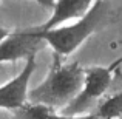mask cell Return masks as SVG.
Masks as SVG:
<instances>
[{
	"label": "cell",
	"instance_id": "10",
	"mask_svg": "<svg viewBox=\"0 0 122 119\" xmlns=\"http://www.w3.org/2000/svg\"><path fill=\"white\" fill-rule=\"evenodd\" d=\"M33 2L39 3L40 6H43L45 9H54V5H56V0H33Z\"/></svg>",
	"mask_w": 122,
	"mask_h": 119
},
{
	"label": "cell",
	"instance_id": "7",
	"mask_svg": "<svg viewBox=\"0 0 122 119\" xmlns=\"http://www.w3.org/2000/svg\"><path fill=\"white\" fill-rule=\"evenodd\" d=\"M99 119H122V91L105 96L93 110Z\"/></svg>",
	"mask_w": 122,
	"mask_h": 119
},
{
	"label": "cell",
	"instance_id": "3",
	"mask_svg": "<svg viewBox=\"0 0 122 119\" xmlns=\"http://www.w3.org/2000/svg\"><path fill=\"white\" fill-rule=\"evenodd\" d=\"M113 74L114 70L111 67H88V68H85V80H83L81 93L63 110H60V114L79 116V114L93 113V110L105 98L108 88L113 83Z\"/></svg>",
	"mask_w": 122,
	"mask_h": 119
},
{
	"label": "cell",
	"instance_id": "1",
	"mask_svg": "<svg viewBox=\"0 0 122 119\" xmlns=\"http://www.w3.org/2000/svg\"><path fill=\"white\" fill-rule=\"evenodd\" d=\"M83 80L85 68L77 62L54 54L43 82L28 91V102L50 107L54 111L63 110L81 93Z\"/></svg>",
	"mask_w": 122,
	"mask_h": 119
},
{
	"label": "cell",
	"instance_id": "8",
	"mask_svg": "<svg viewBox=\"0 0 122 119\" xmlns=\"http://www.w3.org/2000/svg\"><path fill=\"white\" fill-rule=\"evenodd\" d=\"M14 113L17 119H50V116H53L56 111L45 105L26 102L23 107L15 110Z\"/></svg>",
	"mask_w": 122,
	"mask_h": 119
},
{
	"label": "cell",
	"instance_id": "11",
	"mask_svg": "<svg viewBox=\"0 0 122 119\" xmlns=\"http://www.w3.org/2000/svg\"><path fill=\"white\" fill-rule=\"evenodd\" d=\"M11 33V31H8L6 30V28H3V26H0V42H2L3 39H5L6 36H8V34Z\"/></svg>",
	"mask_w": 122,
	"mask_h": 119
},
{
	"label": "cell",
	"instance_id": "9",
	"mask_svg": "<svg viewBox=\"0 0 122 119\" xmlns=\"http://www.w3.org/2000/svg\"><path fill=\"white\" fill-rule=\"evenodd\" d=\"M50 119H99L96 114L88 113V114H79V116H65V114H57L54 113L53 116H50Z\"/></svg>",
	"mask_w": 122,
	"mask_h": 119
},
{
	"label": "cell",
	"instance_id": "4",
	"mask_svg": "<svg viewBox=\"0 0 122 119\" xmlns=\"http://www.w3.org/2000/svg\"><path fill=\"white\" fill-rule=\"evenodd\" d=\"M46 47V42L33 26L9 33L0 42V63L34 59Z\"/></svg>",
	"mask_w": 122,
	"mask_h": 119
},
{
	"label": "cell",
	"instance_id": "5",
	"mask_svg": "<svg viewBox=\"0 0 122 119\" xmlns=\"http://www.w3.org/2000/svg\"><path fill=\"white\" fill-rule=\"evenodd\" d=\"M36 70V57L25 62V67L20 70L14 79L0 87V108L15 111L28 102V83Z\"/></svg>",
	"mask_w": 122,
	"mask_h": 119
},
{
	"label": "cell",
	"instance_id": "13",
	"mask_svg": "<svg viewBox=\"0 0 122 119\" xmlns=\"http://www.w3.org/2000/svg\"><path fill=\"white\" fill-rule=\"evenodd\" d=\"M0 17H2V5H0Z\"/></svg>",
	"mask_w": 122,
	"mask_h": 119
},
{
	"label": "cell",
	"instance_id": "2",
	"mask_svg": "<svg viewBox=\"0 0 122 119\" xmlns=\"http://www.w3.org/2000/svg\"><path fill=\"white\" fill-rule=\"evenodd\" d=\"M111 0H96L93 8L82 19L68 25L54 28L50 31H37L40 37L53 48L54 54L60 57H68L79 47L96 33L99 28L105 26L111 12Z\"/></svg>",
	"mask_w": 122,
	"mask_h": 119
},
{
	"label": "cell",
	"instance_id": "12",
	"mask_svg": "<svg viewBox=\"0 0 122 119\" xmlns=\"http://www.w3.org/2000/svg\"><path fill=\"white\" fill-rule=\"evenodd\" d=\"M119 63H122V56H121V57H119V59H117V60H116V62H113V63H111V65H110V67H111V68H113V70H116V67H117V65H119Z\"/></svg>",
	"mask_w": 122,
	"mask_h": 119
},
{
	"label": "cell",
	"instance_id": "6",
	"mask_svg": "<svg viewBox=\"0 0 122 119\" xmlns=\"http://www.w3.org/2000/svg\"><path fill=\"white\" fill-rule=\"evenodd\" d=\"M96 0H56L54 9L51 11V17L46 22L40 25H36L37 31H50L54 28L68 25L71 20H79L82 19L90 9Z\"/></svg>",
	"mask_w": 122,
	"mask_h": 119
}]
</instances>
